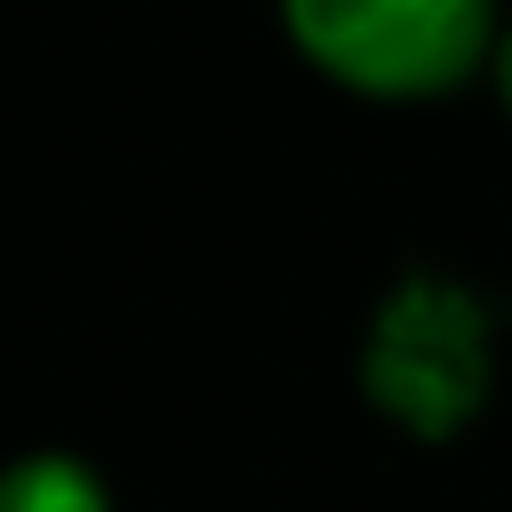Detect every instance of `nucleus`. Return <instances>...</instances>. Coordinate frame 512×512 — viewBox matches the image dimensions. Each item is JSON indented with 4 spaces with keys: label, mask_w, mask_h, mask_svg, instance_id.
I'll return each instance as SVG.
<instances>
[{
    "label": "nucleus",
    "mask_w": 512,
    "mask_h": 512,
    "mask_svg": "<svg viewBox=\"0 0 512 512\" xmlns=\"http://www.w3.org/2000/svg\"><path fill=\"white\" fill-rule=\"evenodd\" d=\"M0 512H112L104 504V480L80 464V456H24L16 472H8V496H0Z\"/></svg>",
    "instance_id": "obj_2"
},
{
    "label": "nucleus",
    "mask_w": 512,
    "mask_h": 512,
    "mask_svg": "<svg viewBox=\"0 0 512 512\" xmlns=\"http://www.w3.org/2000/svg\"><path fill=\"white\" fill-rule=\"evenodd\" d=\"M288 40L360 96H440L496 48V0H280Z\"/></svg>",
    "instance_id": "obj_1"
},
{
    "label": "nucleus",
    "mask_w": 512,
    "mask_h": 512,
    "mask_svg": "<svg viewBox=\"0 0 512 512\" xmlns=\"http://www.w3.org/2000/svg\"><path fill=\"white\" fill-rule=\"evenodd\" d=\"M496 88H504V104H512V32L496 40Z\"/></svg>",
    "instance_id": "obj_3"
}]
</instances>
